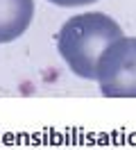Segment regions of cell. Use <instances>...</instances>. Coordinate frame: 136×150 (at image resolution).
<instances>
[{"label":"cell","mask_w":136,"mask_h":150,"mask_svg":"<svg viewBox=\"0 0 136 150\" xmlns=\"http://www.w3.org/2000/svg\"><path fill=\"white\" fill-rule=\"evenodd\" d=\"M120 37V25L107 14H77L61 25L57 34V50L77 77L95 80L98 64L104 50Z\"/></svg>","instance_id":"6da1fadb"},{"label":"cell","mask_w":136,"mask_h":150,"mask_svg":"<svg viewBox=\"0 0 136 150\" xmlns=\"http://www.w3.org/2000/svg\"><path fill=\"white\" fill-rule=\"evenodd\" d=\"M95 80L107 98H136V37H120L104 50Z\"/></svg>","instance_id":"7a4b0ae2"},{"label":"cell","mask_w":136,"mask_h":150,"mask_svg":"<svg viewBox=\"0 0 136 150\" xmlns=\"http://www.w3.org/2000/svg\"><path fill=\"white\" fill-rule=\"evenodd\" d=\"M34 18V0H0V43L25 34Z\"/></svg>","instance_id":"3957f363"},{"label":"cell","mask_w":136,"mask_h":150,"mask_svg":"<svg viewBox=\"0 0 136 150\" xmlns=\"http://www.w3.org/2000/svg\"><path fill=\"white\" fill-rule=\"evenodd\" d=\"M57 7H82V5H91V2H98V0H48Z\"/></svg>","instance_id":"277c9868"}]
</instances>
